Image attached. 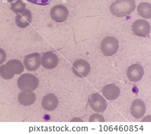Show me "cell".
<instances>
[{"label": "cell", "instance_id": "1", "mask_svg": "<svg viewBox=\"0 0 151 134\" xmlns=\"http://www.w3.org/2000/svg\"><path fill=\"white\" fill-rule=\"evenodd\" d=\"M136 9L134 0H117L111 5L109 9L116 17H124L130 15Z\"/></svg>", "mask_w": 151, "mask_h": 134}, {"label": "cell", "instance_id": "2", "mask_svg": "<svg viewBox=\"0 0 151 134\" xmlns=\"http://www.w3.org/2000/svg\"><path fill=\"white\" fill-rule=\"evenodd\" d=\"M17 85L21 91L32 92L38 88L39 79L35 75L30 73H26L18 77Z\"/></svg>", "mask_w": 151, "mask_h": 134}, {"label": "cell", "instance_id": "3", "mask_svg": "<svg viewBox=\"0 0 151 134\" xmlns=\"http://www.w3.org/2000/svg\"><path fill=\"white\" fill-rule=\"evenodd\" d=\"M119 48V42L112 36L105 38L101 42V51L106 56H111L116 53Z\"/></svg>", "mask_w": 151, "mask_h": 134}, {"label": "cell", "instance_id": "4", "mask_svg": "<svg viewBox=\"0 0 151 134\" xmlns=\"http://www.w3.org/2000/svg\"><path fill=\"white\" fill-rule=\"evenodd\" d=\"M89 104L91 108L97 113H101L108 107L106 99L100 94H93L89 96Z\"/></svg>", "mask_w": 151, "mask_h": 134}, {"label": "cell", "instance_id": "5", "mask_svg": "<svg viewBox=\"0 0 151 134\" xmlns=\"http://www.w3.org/2000/svg\"><path fill=\"white\" fill-rule=\"evenodd\" d=\"M72 69L74 74L79 77H85L91 72L89 63L84 60L79 59L73 63Z\"/></svg>", "mask_w": 151, "mask_h": 134}, {"label": "cell", "instance_id": "6", "mask_svg": "<svg viewBox=\"0 0 151 134\" xmlns=\"http://www.w3.org/2000/svg\"><path fill=\"white\" fill-rule=\"evenodd\" d=\"M69 16V10L63 5H56L50 9V17L56 22L61 23L66 21Z\"/></svg>", "mask_w": 151, "mask_h": 134}, {"label": "cell", "instance_id": "7", "mask_svg": "<svg viewBox=\"0 0 151 134\" xmlns=\"http://www.w3.org/2000/svg\"><path fill=\"white\" fill-rule=\"evenodd\" d=\"M24 65L30 72H35L41 65V55L38 53H32L26 55L24 59Z\"/></svg>", "mask_w": 151, "mask_h": 134}, {"label": "cell", "instance_id": "8", "mask_svg": "<svg viewBox=\"0 0 151 134\" xmlns=\"http://www.w3.org/2000/svg\"><path fill=\"white\" fill-rule=\"evenodd\" d=\"M132 30L136 35L146 37L150 32V26L145 19H137L132 23Z\"/></svg>", "mask_w": 151, "mask_h": 134}, {"label": "cell", "instance_id": "9", "mask_svg": "<svg viewBox=\"0 0 151 134\" xmlns=\"http://www.w3.org/2000/svg\"><path fill=\"white\" fill-rule=\"evenodd\" d=\"M58 64V57L52 52H47L43 53L41 57V65L47 69H53Z\"/></svg>", "mask_w": 151, "mask_h": 134}, {"label": "cell", "instance_id": "10", "mask_svg": "<svg viewBox=\"0 0 151 134\" xmlns=\"http://www.w3.org/2000/svg\"><path fill=\"white\" fill-rule=\"evenodd\" d=\"M144 74H145V71L143 67L138 63L130 65L127 69V77L131 82H139L142 79Z\"/></svg>", "mask_w": 151, "mask_h": 134}, {"label": "cell", "instance_id": "11", "mask_svg": "<svg viewBox=\"0 0 151 134\" xmlns=\"http://www.w3.org/2000/svg\"><path fill=\"white\" fill-rule=\"evenodd\" d=\"M32 19L31 11L28 9L17 13L15 18L16 26L19 28H26L30 26Z\"/></svg>", "mask_w": 151, "mask_h": 134}, {"label": "cell", "instance_id": "12", "mask_svg": "<svg viewBox=\"0 0 151 134\" xmlns=\"http://www.w3.org/2000/svg\"><path fill=\"white\" fill-rule=\"evenodd\" d=\"M58 99L57 97L53 94H48L42 97L41 106L46 111H52L58 107Z\"/></svg>", "mask_w": 151, "mask_h": 134}, {"label": "cell", "instance_id": "13", "mask_svg": "<svg viewBox=\"0 0 151 134\" xmlns=\"http://www.w3.org/2000/svg\"><path fill=\"white\" fill-rule=\"evenodd\" d=\"M131 113L136 119H139L143 118L146 113V106L145 102L140 99H136L131 105Z\"/></svg>", "mask_w": 151, "mask_h": 134}, {"label": "cell", "instance_id": "14", "mask_svg": "<svg viewBox=\"0 0 151 134\" xmlns=\"http://www.w3.org/2000/svg\"><path fill=\"white\" fill-rule=\"evenodd\" d=\"M102 93L104 97L108 100H115L120 94V89L114 84H108L102 89Z\"/></svg>", "mask_w": 151, "mask_h": 134}, {"label": "cell", "instance_id": "15", "mask_svg": "<svg viewBox=\"0 0 151 134\" xmlns=\"http://www.w3.org/2000/svg\"><path fill=\"white\" fill-rule=\"evenodd\" d=\"M4 65L9 72L13 75H19L24 71V63L18 60H10Z\"/></svg>", "mask_w": 151, "mask_h": 134}, {"label": "cell", "instance_id": "16", "mask_svg": "<svg viewBox=\"0 0 151 134\" xmlns=\"http://www.w3.org/2000/svg\"><path fill=\"white\" fill-rule=\"evenodd\" d=\"M36 95L34 92H26L22 91L18 94V101L24 106H30L35 103Z\"/></svg>", "mask_w": 151, "mask_h": 134}, {"label": "cell", "instance_id": "17", "mask_svg": "<svg viewBox=\"0 0 151 134\" xmlns=\"http://www.w3.org/2000/svg\"><path fill=\"white\" fill-rule=\"evenodd\" d=\"M138 14L145 19L151 18V5L147 2H142L137 7Z\"/></svg>", "mask_w": 151, "mask_h": 134}, {"label": "cell", "instance_id": "18", "mask_svg": "<svg viewBox=\"0 0 151 134\" xmlns=\"http://www.w3.org/2000/svg\"><path fill=\"white\" fill-rule=\"evenodd\" d=\"M26 9V4L23 3L21 0H14L11 3V9L14 13H18L24 11Z\"/></svg>", "mask_w": 151, "mask_h": 134}, {"label": "cell", "instance_id": "19", "mask_svg": "<svg viewBox=\"0 0 151 134\" xmlns=\"http://www.w3.org/2000/svg\"><path fill=\"white\" fill-rule=\"evenodd\" d=\"M0 76L4 79L9 80L13 78L14 75L11 74L9 72L6 66H5V65L2 64L1 66H0Z\"/></svg>", "mask_w": 151, "mask_h": 134}, {"label": "cell", "instance_id": "20", "mask_svg": "<svg viewBox=\"0 0 151 134\" xmlns=\"http://www.w3.org/2000/svg\"><path fill=\"white\" fill-rule=\"evenodd\" d=\"M89 121V122H104L105 119L101 114L94 113L90 116Z\"/></svg>", "mask_w": 151, "mask_h": 134}, {"label": "cell", "instance_id": "21", "mask_svg": "<svg viewBox=\"0 0 151 134\" xmlns=\"http://www.w3.org/2000/svg\"><path fill=\"white\" fill-rule=\"evenodd\" d=\"M30 3L39 5V6H47L52 2V0H27Z\"/></svg>", "mask_w": 151, "mask_h": 134}, {"label": "cell", "instance_id": "22", "mask_svg": "<svg viewBox=\"0 0 151 134\" xmlns=\"http://www.w3.org/2000/svg\"><path fill=\"white\" fill-rule=\"evenodd\" d=\"M7 54L5 50L2 48H0V65L4 64L6 60Z\"/></svg>", "mask_w": 151, "mask_h": 134}, {"label": "cell", "instance_id": "23", "mask_svg": "<svg viewBox=\"0 0 151 134\" xmlns=\"http://www.w3.org/2000/svg\"><path fill=\"white\" fill-rule=\"evenodd\" d=\"M70 121H72V122H75H75H81H81H83V121L82 119L79 118H74L73 119H72L71 120H70Z\"/></svg>", "mask_w": 151, "mask_h": 134}, {"label": "cell", "instance_id": "24", "mask_svg": "<svg viewBox=\"0 0 151 134\" xmlns=\"http://www.w3.org/2000/svg\"><path fill=\"white\" fill-rule=\"evenodd\" d=\"M14 1V0H8V1L9 2V3H12V2H13Z\"/></svg>", "mask_w": 151, "mask_h": 134}]
</instances>
